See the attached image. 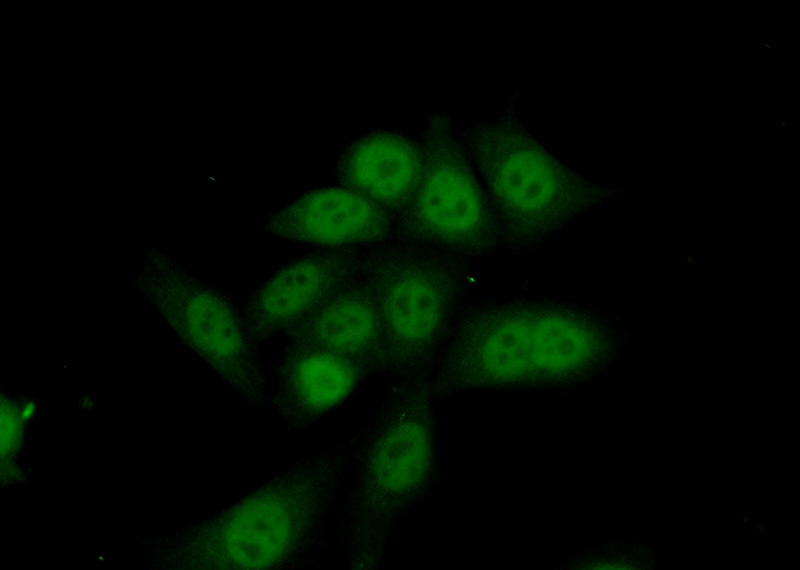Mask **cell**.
Returning <instances> with one entry per match:
<instances>
[{"label": "cell", "mask_w": 800, "mask_h": 570, "mask_svg": "<svg viewBox=\"0 0 800 570\" xmlns=\"http://www.w3.org/2000/svg\"><path fill=\"white\" fill-rule=\"evenodd\" d=\"M465 261L395 241L366 249L364 276L383 326L377 375L386 382L434 366L472 285Z\"/></svg>", "instance_id": "5b68a950"}, {"label": "cell", "mask_w": 800, "mask_h": 570, "mask_svg": "<svg viewBox=\"0 0 800 570\" xmlns=\"http://www.w3.org/2000/svg\"><path fill=\"white\" fill-rule=\"evenodd\" d=\"M419 142L375 130L346 147L335 166L339 186L355 191L396 216L411 199L422 171Z\"/></svg>", "instance_id": "7c38bea8"}, {"label": "cell", "mask_w": 800, "mask_h": 570, "mask_svg": "<svg viewBox=\"0 0 800 570\" xmlns=\"http://www.w3.org/2000/svg\"><path fill=\"white\" fill-rule=\"evenodd\" d=\"M345 440L293 460L203 527L209 567L289 570L320 564L349 457Z\"/></svg>", "instance_id": "3957f363"}, {"label": "cell", "mask_w": 800, "mask_h": 570, "mask_svg": "<svg viewBox=\"0 0 800 570\" xmlns=\"http://www.w3.org/2000/svg\"><path fill=\"white\" fill-rule=\"evenodd\" d=\"M376 375L361 359L286 344L272 372L273 412L294 432H303L341 409Z\"/></svg>", "instance_id": "9c48e42d"}, {"label": "cell", "mask_w": 800, "mask_h": 570, "mask_svg": "<svg viewBox=\"0 0 800 570\" xmlns=\"http://www.w3.org/2000/svg\"><path fill=\"white\" fill-rule=\"evenodd\" d=\"M440 401L429 371L388 381L378 407L349 440L351 470L336 522L347 569H378L393 528L435 487Z\"/></svg>", "instance_id": "7a4b0ae2"}, {"label": "cell", "mask_w": 800, "mask_h": 570, "mask_svg": "<svg viewBox=\"0 0 800 570\" xmlns=\"http://www.w3.org/2000/svg\"><path fill=\"white\" fill-rule=\"evenodd\" d=\"M419 144L422 171L411 199L395 218V242L465 260L502 250L484 188L445 113L428 114Z\"/></svg>", "instance_id": "8992f818"}, {"label": "cell", "mask_w": 800, "mask_h": 570, "mask_svg": "<svg viewBox=\"0 0 800 570\" xmlns=\"http://www.w3.org/2000/svg\"><path fill=\"white\" fill-rule=\"evenodd\" d=\"M262 230L320 250L378 246L395 241V217L348 188L305 192L267 216Z\"/></svg>", "instance_id": "ba28073f"}, {"label": "cell", "mask_w": 800, "mask_h": 570, "mask_svg": "<svg viewBox=\"0 0 800 570\" xmlns=\"http://www.w3.org/2000/svg\"><path fill=\"white\" fill-rule=\"evenodd\" d=\"M191 293L190 328L198 352L241 399L264 406L267 383L242 313L208 286L195 284Z\"/></svg>", "instance_id": "30bf717a"}, {"label": "cell", "mask_w": 800, "mask_h": 570, "mask_svg": "<svg viewBox=\"0 0 800 570\" xmlns=\"http://www.w3.org/2000/svg\"><path fill=\"white\" fill-rule=\"evenodd\" d=\"M603 334L575 307L541 296L465 304L429 370L441 398L462 392L552 391L588 377Z\"/></svg>", "instance_id": "6da1fadb"}, {"label": "cell", "mask_w": 800, "mask_h": 570, "mask_svg": "<svg viewBox=\"0 0 800 570\" xmlns=\"http://www.w3.org/2000/svg\"><path fill=\"white\" fill-rule=\"evenodd\" d=\"M368 247L319 250L276 269L248 294L241 310L253 342L283 335L336 290L362 276Z\"/></svg>", "instance_id": "52a82bcc"}, {"label": "cell", "mask_w": 800, "mask_h": 570, "mask_svg": "<svg viewBox=\"0 0 800 570\" xmlns=\"http://www.w3.org/2000/svg\"><path fill=\"white\" fill-rule=\"evenodd\" d=\"M457 134L490 203L501 249L540 247L595 198L510 106Z\"/></svg>", "instance_id": "277c9868"}, {"label": "cell", "mask_w": 800, "mask_h": 570, "mask_svg": "<svg viewBox=\"0 0 800 570\" xmlns=\"http://www.w3.org/2000/svg\"><path fill=\"white\" fill-rule=\"evenodd\" d=\"M283 335L286 344L365 360L378 372L383 326L375 294L364 274L328 296Z\"/></svg>", "instance_id": "8fae6325"}]
</instances>
